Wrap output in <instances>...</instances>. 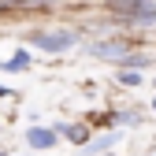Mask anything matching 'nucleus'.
<instances>
[{"mask_svg":"<svg viewBox=\"0 0 156 156\" xmlns=\"http://www.w3.org/2000/svg\"><path fill=\"white\" fill-rule=\"evenodd\" d=\"M0 4H48V0H0Z\"/></svg>","mask_w":156,"mask_h":156,"instance_id":"1a4fd4ad","label":"nucleus"},{"mask_svg":"<svg viewBox=\"0 0 156 156\" xmlns=\"http://www.w3.org/2000/svg\"><path fill=\"white\" fill-rule=\"evenodd\" d=\"M119 82H123V86H141V74H138V71H123Z\"/></svg>","mask_w":156,"mask_h":156,"instance_id":"0eeeda50","label":"nucleus"},{"mask_svg":"<svg viewBox=\"0 0 156 156\" xmlns=\"http://www.w3.org/2000/svg\"><path fill=\"white\" fill-rule=\"evenodd\" d=\"M0 97H8V89H4V86H0Z\"/></svg>","mask_w":156,"mask_h":156,"instance_id":"9d476101","label":"nucleus"},{"mask_svg":"<svg viewBox=\"0 0 156 156\" xmlns=\"http://www.w3.org/2000/svg\"><path fill=\"white\" fill-rule=\"evenodd\" d=\"M93 52H97V56H112V60H115V56H123V45H112V41H97V45H93Z\"/></svg>","mask_w":156,"mask_h":156,"instance_id":"39448f33","label":"nucleus"},{"mask_svg":"<svg viewBox=\"0 0 156 156\" xmlns=\"http://www.w3.org/2000/svg\"><path fill=\"white\" fill-rule=\"evenodd\" d=\"M115 11H123L126 19H134V23H156V8L145 4V0H126V4H112Z\"/></svg>","mask_w":156,"mask_h":156,"instance_id":"f257e3e1","label":"nucleus"},{"mask_svg":"<svg viewBox=\"0 0 156 156\" xmlns=\"http://www.w3.org/2000/svg\"><path fill=\"white\" fill-rule=\"evenodd\" d=\"M115 141H119V134H104V138H97V141L89 145V152H104V149H112Z\"/></svg>","mask_w":156,"mask_h":156,"instance_id":"423d86ee","label":"nucleus"},{"mask_svg":"<svg viewBox=\"0 0 156 156\" xmlns=\"http://www.w3.org/2000/svg\"><path fill=\"white\" fill-rule=\"evenodd\" d=\"M152 108H156V101H152Z\"/></svg>","mask_w":156,"mask_h":156,"instance_id":"9b49d317","label":"nucleus"},{"mask_svg":"<svg viewBox=\"0 0 156 156\" xmlns=\"http://www.w3.org/2000/svg\"><path fill=\"white\" fill-rule=\"evenodd\" d=\"M63 134L71 141H86V126H63Z\"/></svg>","mask_w":156,"mask_h":156,"instance_id":"6e6552de","label":"nucleus"},{"mask_svg":"<svg viewBox=\"0 0 156 156\" xmlns=\"http://www.w3.org/2000/svg\"><path fill=\"white\" fill-rule=\"evenodd\" d=\"M30 67V52H15L11 60L4 63V71H11V74H19V71H26Z\"/></svg>","mask_w":156,"mask_h":156,"instance_id":"20e7f679","label":"nucleus"},{"mask_svg":"<svg viewBox=\"0 0 156 156\" xmlns=\"http://www.w3.org/2000/svg\"><path fill=\"white\" fill-rule=\"evenodd\" d=\"M26 141H30L34 149H52L56 134H52V130H41V126H30V130H26Z\"/></svg>","mask_w":156,"mask_h":156,"instance_id":"7ed1b4c3","label":"nucleus"},{"mask_svg":"<svg viewBox=\"0 0 156 156\" xmlns=\"http://www.w3.org/2000/svg\"><path fill=\"white\" fill-rule=\"evenodd\" d=\"M34 45L45 52H67L74 45V34H34Z\"/></svg>","mask_w":156,"mask_h":156,"instance_id":"f03ea898","label":"nucleus"}]
</instances>
